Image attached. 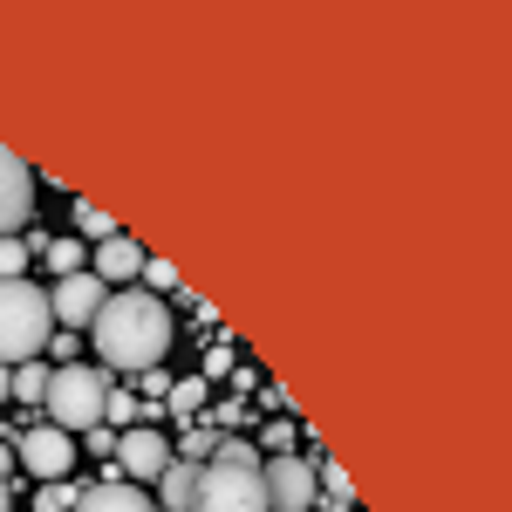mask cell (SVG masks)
Instances as JSON below:
<instances>
[{"label": "cell", "mask_w": 512, "mask_h": 512, "mask_svg": "<svg viewBox=\"0 0 512 512\" xmlns=\"http://www.w3.org/2000/svg\"><path fill=\"white\" fill-rule=\"evenodd\" d=\"M14 465H21V472H35L41 485H48V478H62L69 465H76V437L55 431V424H28L21 444H14Z\"/></svg>", "instance_id": "obj_6"}, {"label": "cell", "mask_w": 512, "mask_h": 512, "mask_svg": "<svg viewBox=\"0 0 512 512\" xmlns=\"http://www.w3.org/2000/svg\"><path fill=\"white\" fill-rule=\"evenodd\" d=\"M89 335H96V369L151 376L164 362V349H171V301L144 294V287H117V294L96 308Z\"/></svg>", "instance_id": "obj_1"}, {"label": "cell", "mask_w": 512, "mask_h": 512, "mask_svg": "<svg viewBox=\"0 0 512 512\" xmlns=\"http://www.w3.org/2000/svg\"><path fill=\"white\" fill-rule=\"evenodd\" d=\"M192 512H267V492H260V465H198V499Z\"/></svg>", "instance_id": "obj_4"}, {"label": "cell", "mask_w": 512, "mask_h": 512, "mask_svg": "<svg viewBox=\"0 0 512 512\" xmlns=\"http://www.w3.org/2000/svg\"><path fill=\"white\" fill-rule=\"evenodd\" d=\"M212 458H226V465H260V458H253V444H246V437H226V444H219V451H212Z\"/></svg>", "instance_id": "obj_19"}, {"label": "cell", "mask_w": 512, "mask_h": 512, "mask_svg": "<svg viewBox=\"0 0 512 512\" xmlns=\"http://www.w3.org/2000/svg\"><path fill=\"white\" fill-rule=\"evenodd\" d=\"M55 335L48 294L35 280H0V362H35Z\"/></svg>", "instance_id": "obj_3"}, {"label": "cell", "mask_w": 512, "mask_h": 512, "mask_svg": "<svg viewBox=\"0 0 512 512\" xmlns=\"http://www.w3.org/2000/svg\"><path fill=\"white\" fill-rule=\"evenodd\" d=\"M198 499V458H171L158 478V512H192Z\"/></svg>", "instance_id": "obj_12"}, {"label": "cell", "mask_w": 512, "mask_h": 512, "mask_svg": "<svg viewBox=\"0 0 512 512\" xmlns=\"http://www.w3.org/2000/svg\"><path fill=\"white\" fill-rule=\"evenodd\" d=\"M48 267H55L62 280L82 274V239H55V246H48Z\"/></svg>", "instance_id": "obj_15"}, {"label": "cell", "mask_w": 512, "mask_h": 512, "mask_svg": "<svg viewBox=\"0 0 512 512\" xmlns=\"http://www.w3.org/2000/svg\"><path fill=\"white\" fill-rule=\"evenodd\" d=\"M7 396H21V403H41V396H48V369H14V376H7Z\"/></svg>", "instance_id": "obj_14"}, {"label": "cell", "mask_w": 512, "mask_h": 512, "mask_svg": "<svg viewBox=\"0 0 512 512\" xmlns=\"http://www.w3.org/2000/svg\"><path fill=\"white\" fill-rule=\"evenodd\" d=\"M76 233H89L96 246H103V239H117V219H110L103 205H89V198H76Z\"/></svg>", "instance_id": "obj_13"}, {"label": "cell", "mask_w": 512, "mask_h": 512, "mask_svg": "<svg viewBox=\"0 0 512 512\" xmlns=\"http://www.w3.org/2000/svg\"><path fill=\"white\" fill-rule=\"evenodd\" d=\"M0 512H14V499H7V485H0Z\"/></svg>", "instance_id": "obj_21"}, {"label": "cell", "mask_w": 512, "mask_h": 512, "mask_svg": "<svg viewBox=\"0 0 512 512\" xmlns=\"http://www.w3.org/2000/svg\"><path fill=\"white\" fill-rule=\"evenodd\" d=\"M41 410H48V424L55 431H96L103 424V410H110V369H96V362H62V369H48V396H41Z\"/></svg>", "instance_id": "obj_2"}, {"label": "cell", "mask_w": 512, "mask_h": 512, "mask_svg": "<svg viewBox=\"0 0 512 512\" xmlns=\"http://www.w3.org/2000/svg\"><path fill=\"white\" fill-rule=\"evenodd\" d=\"M117 478L123 485H137V478H164V465H171V444H164V431H151V424H137V431L117 437Z\"/></svg>", "instance_id": "obj_9"}, {"label": "cell", "mask_w": 512, "mask_h": 512, "mask_svg": "<svg viewBox=\"0 0 512 512\" xmlns=\"http://www.w3.org/2000/svg\"><path fill=\"white\" fill-rule=\"evenodd\" d=\"M103 301H110V287H103V280L89 274V267H82V274H69V280H55V287H48V315H55V328H89V321H96V308H103Z\"/></svg>", "instance_id": "obj_7"}, {"label": "cell", "mask_w": 512, "mask_h": 512, "mask_svg": "<svg viewBox=\"0 0 512 512\" xmlns=\"http://www.w3.org/2000/svg\"><path fill=\"white\" fill-rule=\"evenodd\" d=\"M260 492H267V512H308L315 506V465L308 458H294V451H280L260 465Z\"/></svg>", "instance_id": "obj_5"}, {"label": "cell", "mask_w": 512, "mask_h": 512, "mask_svg": "<svg viewBox=\"0 0 512 512\" xmlns=\"http://www.w3.org/2000/svg\"><path fill=\"white\" fill-rule=\"evenodd\" d=\"M69 512H158V499H144V485H123V478H103V485H89L76 492V506Z\"/></svg>", "instance_id": "obj_11"}, {"label": "cell", "mask_w": 512, "mask_h": 512, "mask_svg": "<svg viewBox=\"0 0 512 512\" xmlns=\"http://www.w3.org/2000/svg\"><path fill=\"white\" fill-rule=\"evenodd\" d=\"M76 506V485H69V478H48V485H41V512H69Z\"/></svg>", "instance_id": "obj_16"}, {"label": "cell", "mask_w": 512, "mask_h": 512, "mask_svg": "<svg viewBox=\"0 0 512 512\" xmlns=\"http://www.w3.org/2000/svg\"><path fill=\"white\" fill-rule=\"evenodd\" d=\"M35 219V171L0 144V239H14Z\"/></svg>", "instance_id": "obj_8"}, {"label": "cell", "mask_w": 512, "mask_h": 512, "mask_svg": "<svg viewBox=\"0 0 512 512\" xmlns=\"http://www.w3.org/2000/svg\"><path fill=\"white\" fill-rule=\"evenodd\" d=\"M7 472H14V444H0V485H7Z\"/></svg>", "instance_id": "obj_20"}, {"label": "cell", "mask_w": 512, "mask_h": 512, "mask_svg": "<svg viewBox=\"0 0 512 512\" xmlns=\"http://www.w3.org/2000/svg\"><path fill=\"white\" fill-rule=\"evenodd\" d=\"M198 403H205V383H178L171 390V417H192Z\"/></svg>", "instance_id": "obj_18"}, {"label": "cell", "mask_w": 512, "mask_h": 512, "mask_svg": "<svg viewBox=\"0 0 512 512\" xmlns=\"http://www.w3.org/2000/svg\"><path fill=\"white\" fill-rule=\"evenodd\" d=\"M89 274L103 280V287H137V274H144V246H137V239H123V233H117V239H103Z\"/></svg>", "instance_id": "obj_10"}, {"label": "cell", "mask_w": 512, "mask_h": 512, "mask_svg": "<svg viewBox=\"0 0 512 512\" xmlns=\"http://www.w3.org/2000/svg\"><path fill=\"white\" fill-rule=\"evenodd\" d=\"M21 267H28V246L21 239H0V280H21Z\"/></svg>", "instance_id": "obj_17"}]
</instances>
